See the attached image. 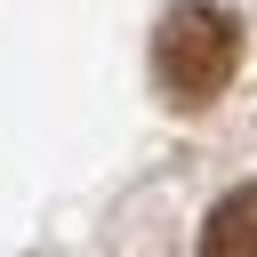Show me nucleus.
Here are the masks:
<instances>
[{
  "instance_id": "f03ea898",
  "label": "nucleus",
  "mask_w": 257,
  "mask_h": 257,
  "mask_svg": "<svg viewBox=\"0 0 257 257\" xmlns=\"http://www.w3.org/2000/svg\"><path fill=\"white\" fill-rule=\"evenodd\" d=\"M201 257H257V185L217 201V217L201 233Z\"/></svg>"
},
{
  "instance_id": "f257e3e1",
  "label": "nucleus",
  "mask_w": 257,
  "mask_h": 257,
  "mask_svg": "<svg viewBox=\"0 0 257 257\" xmlns=\"http://www.w3.org/2000/svg\"><path fill=\"white\" fill-rule=\"evenodd\" d=\"M233 16H217V8H201V0H185V8H169L161 16V40H153V64H161V88L177 96V104H209L225 80H233Z\"/></svg>"
}]
</instances>
